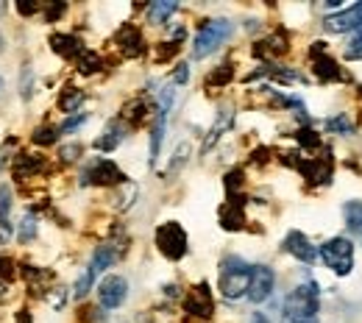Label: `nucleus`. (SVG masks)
<instances>
[{
	"label": "nucleus",
	"mask_w": 362,
	"mask_h": 323,
	"mask_svg": "<svg viewBox=\"0 0 362 323\" xmlns=\"http://www.w3.org/2000/svg\"><path fill=\"white\" fill-rule=\"evenodd\" d=\"M320 293H317L315 281H307V284H298L287 293L284 304H281V318L284 323H313L317 318V310H320Z\"/></svg>",
	"instance_id": "f257e3e1"
},
{
	"label": "nucleus",
	"mask_w": 362,
	"mask_h": 323,
	"mask_svg": "<svg viewBox=\"0 0 362 323\" xmlns=\"http://www.w3.org/2000/svg\"><path fill=\"white\" fill-rule=\"evenodd\" d=\"M251 274H254V265H248L243 257H226L221 262V293L226 301H240L248 295V287H251Z\"/></svg>",
	"instance_id": "f03ea898"
},
{
	"label": "nucleus",
	"mask_w": 362,
	"mask_h": 323,
	"mask_svg": "<svg viewBox=\"0 0 362 323\" xmlns=\"http://www.w3.org/2000/svg\"><path fill=\"white\" fill-rule=\"evenodd\" d=\"M317 257L334 276H349L354 271V240L343 234L329 237L323 245H317Z\"/></svg>",
	"instance_id": "7ed1b4c3"
},
{
	"label": "nucleus",
	"mask_w": 362,
	"mask_h": 323,
	"mask_svg": "<svg viewBox=\"0 0 362 323\" xmlns=\"http://www.w3.org/2000/svg\"><path fill=\"white\" fill-rule=\"evenodd\" d=\"M231 34H234L231 20H223V17H218V20H206V23L198 28V34H195L192 59H206L209 53H215L221 45H226Z\"/></svg>",
	"instance_id": "20e7f679"
},
{
	"label": "nucleus",
	"mask_w": 362,
	"mask_h": 323,
	"mask_svg": "<svg viewBox=\"0 0 362 323\" xmlns=\"http://www.w3.org/2000/svg\"><path fill=\"white\" fill-rule=\"evenodd\" d=\"M187 242H189L187 231L181 229V223H176V221H168V223H162L156 229V248L170 262H179V259L187 257V248H189Z\"/></svg>",
	"instance_id": "39448f33"
},
{
	"label": "nucleus",
	"mask_w": 362,
	"mask_h": 323,
	"mask_svg": "<svg viewBox=\"0 0 362 323\" xmlns=\"http://www.w3.org/2000/svg\"><path fill=\"white\" fill-rule=\"evenodd\" d=\"M81 184H98V187L126 184V176H123V170L112 159H95L90 168L81 173Z\"/></svg>",
	"instance_id": "423d86ee"
},
{
	"label": "nucleus",
	"mask_w": 362,
	"mask_h": 323,
	"mask_svg": "<svg viewBox=\"0 0 362 323\" xmlns=\"http://www.w3.org/2000/svg\"><path fill=\"white\" fill-rule=\"evenodd\" d=\"M126 298H129V281L123 276L112 274V276H106L98 284V304L103 310H109V312L112 310H120L126 304Z\"/></svg>",
	"instance_id": "0eeeda50"
},
{
	"label": "nucleus",
	"mask_w": 362,
	"mask_h": 323,
	"mask_svg": "<svg viewBox=\"0 0 362 323\" xmlns=\"http://www.w3.org/2000/svg\"><path fill=\"white\" fill-rule=\"evenodd\" d=\"M310 59H313V73L320 84H334V81H343V67L326 53L323 42H315L310 50Z\"/></svg>",
	"instance_id": "6e6552de"
},
{
	"label": "nucleus",
	"mask_w": 362,
	"mask_h": 323,
	"mask_svg": "<svg viewBox=\"0 0 362 323\" xmlns=\"http://www.w3.org/2000/svg\"><path fill=\"white\" fill-rule=\"evenodd\" d=\"M326 34H349V31H360L362 28V0L354 6H346L334 14H329L323 20Z\"/></svg>",
	"instance_id": "1a4fd4ad"
},
{
	"label": "nucleus",
	"mask_w": 362,
	"mask_h": 323,
	"mask_svg": "<svg viewBox=\"0 0 362 323\" xmlns=\"http://www.w3.org/2000/svg\"><path fill=\"white\" fill-rule=\"evenodd\" d=\"M281 251L298 259L301 265H313L317 259V245H313V240L304 231H287L281 240Z\"/></svg>",
	"instance_id": "9d476101"
},
{
	"label": "nucleus",
	"mask_w": 362,
	"mask_h": 323,
	"mask_svg": "<svg viewBox=\"0 0 362 323\" xmlns=\"http://www.w3.org/2000/svg\"><path fill=\"white\" fill-rule=\"evenodd\" d=\"M276 290V274H273L271 265H254V274H251V287H248V301L251 304H265Z\"/></svg>",
	"instance_id": "9b49d317"
},
{
	"label": "nucleus",
	"mask_w": 362,
	"mask_h": 323,
	"mask_svg": "<svg viewBox=\"0 0 362 323\" xmlns=\"http://www.w3.org/2000/svg\"><path fill=\"white\" fill-rule=\"evenodd\" d=\"M184 307H187V312H192V315H198V318H212V312H215V301H212V290H209V284L201 281L198 287H192L189 295L184 298Z\"/></svg>",
	"instance_id": "f8f14e48"
},
{
	"label": "nucleus",
	"mask_w": 362,
	"mask_h": 323,
	"mask_svg": "<svg viewBox=\"0 0 362 323\" xmlns=\"http://www.w3.org/2000/svg\"><path fill=\"white\" fill-rule=\"evenodd\" d=\"M115 42H117V47H120V53L129 56V59H136V56L145 53V37H142V31H139L136 25H132V23L120 25Z\"/></svg>",
	"instance_id": "ddd939ff"
},
{
	"label": "nucleus",
	"mask_w": 362,
	"mask_h": 323,
	"mask_svg": "<svg viewBox=\"0 0 362 323\" xmlns=\"http://www.w3.org/2000/svg\"><path fill=\"white\" fill-rule=\"evenodd\" d=\"M123 139H126V123H123V120H112V123L103 129V134L95 139V148L103 151V153H112V151L120 148Z\"/></svg>",
	"instance_id": "4468645a"
},
{
	"label": "nucleus",
	"mask_w": 362,
	"mask_h": 323,
	"mask_svg": "<svg viewBox=\"0 0 362 323\" xmlns=\"http://www.w3.org/2000/svg\"><path fill=\"white\" fill-rule=\"evenodd\" d=\"M50 50L56 56H62V59H78L87 47L81 45V40L73 37V34H53L50 37Z\"/></svg>",
	"instance_id": "2eb2a0df"
},
{
	"label": "nucleus",
	"mask_w": 362,
	"mask_h": 323,
	"mask_svg": "<svg viewBox=\"0 0 362 323\" xmlns=\"http://www.w3.org/2000/svg\"><path fill=\"white\" fill-rule=\"evenodd\" d=\"M165 131H168V114H165V112H156L153 126H151V145H148V162H151V165H156V159H159Z\"/></svg>",
	"instance_id": "dca6fc26"
},
{
	"label": "nucleus",
	"mask_w": 362,
	"mask_h": 323,
	"mask_svg": "<svg viewBox=\"0 0 362 323\" xmlns=\"http://www.w3.org/2000/svg\"><path fill=\"white\" fill-rule=\"evenodd\" d=\"M231 123H234V112H231V109H221V112H218L215 126L209 129V134H206V139H204V153H206V151H212V148L218 145V139L223 137L228 129H231Z\"/></svg>",
	"instance_id": "f3484780"
},
{
	"label": "nucleus",
	"mask_w": 362,
	"mask_h": 323,
	"mask_svg": "<svg viewBox=\"0 0 362 323\" xmlns=\"http://www.w3.org/2000/svg\"><path fill=\"white\" fill-rule=\"evenodd\" d=\"M115 259H117V251H115L112 245H98V248H95V254H92V259H90V265H87V268H90L92 276L98 278L100 274H103V271H109V268L115 265Z\"/></svg>",
	"instance_id": "a211bd4d"
},
{
	"label": "nucleus",
	"mask_w": 362,
	"mask_h": 323,
	"mask_svg": "<svg viewBox=\"0 0 362 323\" xmlns=\"http://www.w3.org/2000/svg\"><path fill=\"white\" fill-rule=\"evenodd\" d=\"M42 168H45V159H42V156H37V153H20L17 162H14V176L23 182V179L40 173Z\"/></svg>",
	"instance_id": "6ab92c4d"
},
{
	"label": "nucleus",
	"mask_w": 362,
	"mask_h": 323,
	"mask_svg": "<svg viewBox=\"0 0 362 323\" xmlns=\"http://www.w3.org/2000/svg\"><path fill=\"white\" fill-rule=\"evenodd\" d=\"M176 11H179V3H170V0L168 3H151L148 6V23L151 25H165Z\"/></svg>",
	"instance_id": "aec40b11"
},
{
	"label": "nucleus",
	"mask_w": 362,
	"mask_h": 323,
	"mask_svg": "<svg viewBox=\"0 0 362 323\" xmlns=\"http://www.w3.org/2000/svg\"><path fill=\"white\" fill-rule=\"evenodd\" d=\"M343 221H346V226L354 234H362V198H354V201L343 204Z\"/></svg>",
	"instance_id": "412c9836"
},
{
	"label": "nucleus",
	"mask_w": 362,
	"mask_h": 323,
	"mask_svg": "<svg viewBox=\"0 0 362 323\" xmlns=\"http://www.w3.org/2000/svg\"><path fill=\"white\" fill-rule=\"evenodd\" d=\"M81 103H84V90H78V87H67L59 98V109L64 114H76L81 109Z\"/></svg>",
	"instance_id": "4be33fe9"
},
{
	"label": "nucleus",
	"mask_w": 362,
	"mask_h": 323,
	"mask_svg": "<svg viewBox=\"0 0 362 323\" xmlns=\"http://www.w3.org/2000/svg\"><path fill=\"white\" fill-rule=\"evenodd\" d=\"M221 223L226 231H237L243 229V209H240V201H228L221 212Z\"/></svg>",
	"instance_id": "5701e85b"
},
{
	"label": "nucleus",
	"mask_w": 362,
	"mask_h": 323,
	"mask_svg": "<svg viewBox=\"0 0 362 323\" xmlns=\"http://www.w3.org/2000/svg\"><path fill=\"white\" fill-rule=\"evenodd\" d=\"M326 131H329V134L351 137V134H354V123H351V117H349L346 112H340V114H334V117H326Z\"/></svg>",
	"instance_id": "b1692460"
},
{
	"label": "nucleus",
	"mask_w": 362,
	"mask_h": 323,
	"mask_svg": "<svg viewBox=\"0 0 362 323\" xmlns=\"http://www.w3.org/2000/svg\"><path fill=\"white\" fill-rule=\"evenodd\" d=\"M100 70V56L95 53V50H84L81 56H78V73L81 76H92V73H98Z\"/></svg>",
	"instance_id": "393cba45"
},
{
	"label": "nucleus",
	"mask_w": 362,
	"mask_h": 323,
	"mask_svg": "<svg viewBox=\"0 0 362 323\" xmlns=\"http://www.w3.org/2000/svg\"><path fill=\"white\" fill-rule=\"evenodd\" d=\"M148 117V103L139 98V100H132L129 106H126V112H123V120H129V123H142Z\"/></svg>",
	"instance_id": "a878e982"
},
{
	"label": "nucleus",
	"mask_w": 362,
	"mask_h": 323,
	"mask_svg": "<svg viewBox=\"0 0 362 323\" xmlns=\"http://www.w3.org/2000/svg\"><path fill=\"white\" fill-rule=\"evenodd\" d=\"M8 212H11V187L0 184V229H11L8 226Z\"/></svg>",
	"instance_id": "bb28decb"
},
{
	"label": "nucleus",
	"mask_w": 362,
	"mask_h": 323,
	"mask_svg": "<svg viewBox=\"0 0 362 323\" xmlns=\"http://www.w3.org/2000/svg\"><path fill=\"white\" fill-rule=\"evenodd\" d=\"M31 95H34V67L25 64L20 70V98L23 100H31Z\"/></svg>",
	"instance_id": "cd10ccee"
},
{
	"label": "nucleus",
	"mask_w": 362,
	"mask_h": 323,
	"mask_svg": "<svg viewBox=\"0 0 362 323\" xmlns=\"http://www.w3.org/2000/svg\"><path fill=\"white\" fill-rule=\"evenodd\" d=\"M231 78H234V67H231V64H221L218 70H212V76L206 78V84H212V87H226Z\"/></svg>",
	"instance_id": "c85d7f7f"
},
{
	"label": "nucleus",
	"mask_w": 362,
	"mask_h": 323,
	"mask_svg": "<svg viewBox=\"0 0 362 323\" xmlns=\"http://www.w3.org/2000/svg\"><path fill=\"white\" fill-rule=\"evenodd\" d=\"M92 284H95V276L90 274V268H84V274L78 276V281H76V287H73V295H76V301L87 298V293L92 290Z\"/></svg>",
	"instance_id": "c756f323"
},
{
	"label": "nucleus",
	"mask_w": 362,
	"mask_h": 323,
	"mask_svg": "<svg viewBox=\"0 0 362 323\" xmlns=\"http://www.w3.org/2000/svg\"><path fill=\"white\" fill-rule=\"evenodd\" d=\"M87 120H90V114H87V112L70 114V117H67V120H64V123L59 126V134H73V131H78V129H81V126H84Z\"/></svg>",
	"instance_id": "7c9ffc66"
},
{
	"label": "nucleus",
	"mask_w": 362,
	"mask_h": 323,
	"mask_svg": "<svg viewBox=\"0 0 362 323\" xmlns=\"http://www.w3.org/2000/svg\"><path fill=\"white\" fill-rule=\"evenodd\" d=\"M31 139H34L37 145H53V142L59 139V126H40V129L31 134Z\"/></svg>",
	"instance_id": "2f4dec72"
},
{
	"label": "nucleus",
	"mask_w": 362,
	"mask_h": 323,
	"mask_svg": "<svg viewBox=\"0 0 362 323\" xmlns=\"http://www.w3.org/2000/svg\"><path fill=\"white\" fill-rule=\"evenodd\" d=\"M37 229H40V226H37V218L25 215V218L20 221V234H17V237H20V242H31V240L37 237Z\"/></svg>",
	"instance_id": "473e14b6"
},
{
	"label": "nucleus",
	"mask_w": 362,
	"mask_h": 323,
	"mask_svg": "<svg viewBox=\"0 0 362 323\" xmlns=\"http://www.w3.org/2000/svg\"><path fill=\"white\" fill-rule=\"evenodd\" d=\"M23 276H25V281H28L31 287H42V281H47L50 274H47V271H40V268H34V265H23Z\"/></svg>",
	"instance_id": "72a5a7b5"
},
{
	"label": "nucleus",
	"mask_w": 362,
	"mask_h": 323,
	"mask_svg": "<svg viewBox=\"0 0 362 323\" xmlns=\"http://www.w3.org/2000/svg\"><path fill=\"white\" fill-rule=\"evenodd\" d=\"M346 59L349 61H360L362 59V28L351 37V42L346 45Z\"/></svg>",
	"instance_id": "f704fd0d"
},
{
	"label": "nucleus",
	"mask_w": 362,
	"mask_h": 323,
	"mask_svg": "<svg viewBox=\"0 0 362 323\" xmlns=\"http://www.w3.org/2000/svg\"><path fill=\"white\" fill-rule=\"evenodd\" d=\"M296 139H298V145H304V148H310V151L320 148V137H317V131H313V129H301V131L296 134Z\"/></svg>",
	"instance_id": "c9c22d12"
},
{
	"label": "nucleus",
	"mask_w": 362,
	"mask_h": 323,
	"mask_svg": "<svg viewBox=\"0 0 362 323\" xmlns=\"http://www.w3.org/2000/svg\"><path fill=\"white\" fill-rule=\"evenodd\" d=\"M187 159H189V145L184 142V145H179V151L173 153V159H170V168H168V176H170V173H176V170H179L181 165L187 162Z\"/></svg>",
	"instance_id": "e433bc0d"
},
{
	"label": "nucleus",
	"mask_w": 362,
	"mask_h": 323,
	"mask_svg": "<svg viewBox=\"0 0 362 323\" xmlns=\"http://www.w3.org/2000/svg\"><path fill=\"white\" fill-rule=\"evenodd\" d=\"M47 304H50L53 310H62V307L67 304V287H56V290L47 295Z\"/></svg>",
	"instance_id": "4c0bfd02"
},
{
	"label": "nucleus",
	"mask_w": 362,
	"mask_h": 323,
	"mask_svg": "<svg viewBox=\"0 0 362 323\" xmlns=\"http://www.w3.org/2000/svg\"><path fill=\"white\" fill-rule=\"evenodd\" d=\"M59 156H62V162L70 165V162H76V159L81 156V145H78V142H76V145H64V148L59 151Z\"/></svg>",
	"instance_id": "58836bf2"
},
{
	"label": "nucleus",
	"mask_w": 362,
	"mask_h": 323,
	"mask_svg": "<svg viewBox=\"0 0 362 323\" xmlns=\"http://www.w3.org/2000/svg\"><path fill=\"white\" fill-rule=\"evenodd\" d=\"M14 262L11 259H6V257H0V281H11L14 278Z\"/></svg>",
	"instance_id": "ea45409f"
},
{
	"label": "nucleus",
	"mask_w": 362,
	"mask_h": 323,
	"mask_svg": "<svg viewBox=\"0 0 362 323\" xmlns=\"http://www.w3.org/2000/svg\"><path fill=\"white\" fill-rule=\"evenodd\" d=\"M64 11H67V6H64V3H56V6H47V8H45V20H47V23H53V20H59V17L64 14Z\"/></svg>",
	"instance_id": "a19ab883"
},
{
	"label": "nucleus",
	"mask_w": 362,
	"mask_h": 323,
	"mask_svg": "<svg viewBox=\"0 0 362 323\" xmlns=\"http://www.w3.org/2000/svg\"><path fill=\"white\" fill-rule=\"evenodd\" d=\"M187 81H189V64H179V67H176V73H173V84L184 87Z\"/></svg>",
	"instance_id": "79ce46f5"
},
{
	"label": "nucleus",
	"mask_w": 362,
	"mask_h": 323,
	"mask_svg": "<svg viewBox=\"0 0 362 323\" xmlns=\"http://www.w3.org/2000/svg\"><path fill=\"white\" fill-rule=\"evenodd\" d=\"M14 8H17L23 17H31V14H37V8H40V6H37V3H17Z\"/></svg>",
	"instance_id": "37998d69"
},
{
	"label": "nucleus",
	"mask_w": 362,
	"mask_h": 323,
	"mask_svg": "<svg viewBox=\"0 0 362 323\" xmlns=\"http://www.w3.org/2000/svg\"><path fill=\"white\" fill-rule=\"evenodd\" d=\"M8 293H11V290H8V281H0V304L8 298Z\"/></svg>",
	"instance_id": "c03bdc74"
},
{
	"label": "nucleus",
	"mask_w": 362,
	"mask_h": 323,
	"mask_svg": "<svg viewBox=\"0 0 362 323\" xmlns=\"http://www.w3.org/2000/svg\"><path fill=\"white\" fill-rule=\"evenodd\" d=\"M251 323H271V321L265 318V312H254V315H251Z\"/></svg>",
	"instance_id": "a18cd8bd"
},
{
	"label": "nucleus",
	"mask_w": 362,
	"mask_h": 323,
	"mask_svg": "<svg viewBox=\"0 0 362 323\" xmlns=\"http://www.w3.org/2000/svg\"><path fill=\"white\" fill-rule=\"evenodd\" d=\"M17 323H31V315H28L25 310H20V312H17Z\"/></svg>",
	"instance_id": "49530a36"
},
{
	"label": "nucleus",
	"mask_w": 362,
	"mask_h": 323,
	"mask_svg": "<svg viewBox=\"0 0 362 323\" xmlns=\"http://www.w3.org/2000/svg\"><path fill=\"white\" fill-rule=\"evenodd\" d=\"M0 90H3V78H0Z\"/></svg>",
	"instance_id": "de8ad7c7"
}]
</instances>
